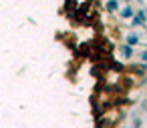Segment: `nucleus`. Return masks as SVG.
<instances>
[{"instance_id": "1", "label": "nucleus", "mask_w": 147, "mask_h": 128, "mask_svg": "<svg viewBox=\"0 0 147 128\" xmlns=\"http://www.w3.org/2000/svg\"><path fill=\"white\" fill-rule=\"evenodd\" d=\"M133 16H135V8H133V4H123L121 10H119V18L129 20V18H133Z\"/></svg>"}, {"instance_id": "2", "label": "nucleus", "mask_w": 147, "mask_h": 128, "mask_svg": "<svg viewBox=\"0 0 147 128\" xmlns=\"http://www.w3.org/2000/svg\"><path fill=\"white\" fill-rule=\"evenodd\" d=\"M125 44H127V46H131V48H135V46H139V44H141V36H139L137 32H129V34L125 36Z\"/></svg>"}, {"instance_id": "3", "label": "nucleus", "mask_w": 147, "mask_h": 128, "mask_svg": "<svg viewBox=\"0 0 147 128\" xmlns=\"http://www.w3.org/2000/svg\"><path fill=\"white\" fill-rule=\"evenodd\" d=\"M119 52H121V56L127 58V60H131V58L135 56V48H131V46H127V44H121V46H119Z\"/></svg>"}, {"instance_id": "4", "label": "nucleus", "mask_w": 147, "mask_h": 128, "mask_svg": "<svg viewBox=\"0 0 147 128\" xmlns=\"http://www.w3.org/2000/svg\"><path fill=\"white\" fill-rule=\"evenodd\" d=\"M105 6H107L109 12H119V10H121V2H117V0H109Z\"/></svg>"}, {"instance_id": "5", "label": "nucleus", "mask_w": 147, "mask_h": 128, "mask_svg": "<svg viewBox=\"0 0 147 128\" xmlns=\"http://www.w3.org/2000/svg\"><path fill=\"white\" fill-rule=\"evenodd\" d=\"M143 126V118L139 114H133L131 116V128H141Z\"/></svg>"}, {"instance_id": "6", "label": "nucleus", "mask_w": 147, "mask_h": 128, "mask_svg": "<svg viewBox=\"0 0 147 128\" xmlns=\"http://www.w3.org/2000/svg\"><path fill=\"white\" fill-rule=\"evenodd\" d=\"M139 58H141V64L147 66V50H141V52H139Z\"/></svg>"}]
</instances>
